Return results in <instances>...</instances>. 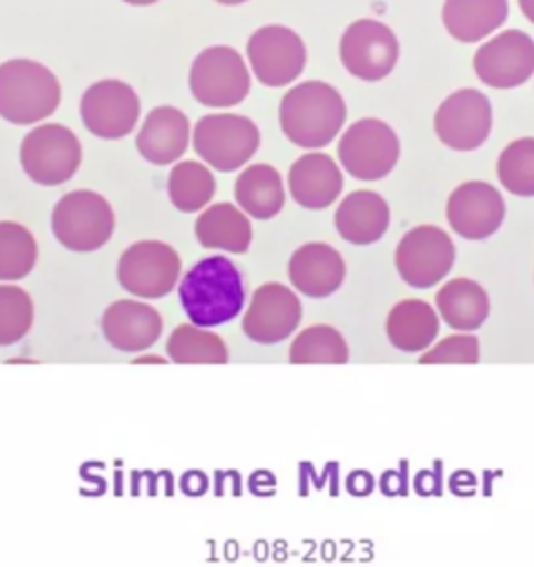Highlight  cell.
I'll use <instances>...</instances> for the list:
<instances>
[{
	"label": "cell",
	"mask_w": 534,
	"mask_h": 567,
	"mask_svg": "<svg viewBox=\"0 0 534 567\" xmlns=\"http://www.w3.org/2000/svg\"><path fill=\"white\" fill-rule=\"evenodd\" d=\"M245 278L225 256L198 260L181 280L178 299L196 328H218L234 321L245 308Z\"/></svg>",
	"instance_id": "1"
},
{
	"label": "cell",
	"mask_w": 534,
	"mask_h": 567,
	"mask_svg": "<svg viewBox=\"0 0 534 567\" xmlns=\"http://www.w3.org/2000/svg\"><path fill=\"white\" fill-rule=\"evenodd\" d=\"M348 107L343 96L324 81H308L292 87L279 107V123L286 138L304 150L330 145L343 130Z\"/></svg>",
	"instance_id": "2"
},
{
	"label": "cell",
	"mask_w": 534,
	"mask_h": 567,
	"mask_svg": "<svg viewBox=\"0 0 534 567\" xmlns=\"http://www.w3.org/2000/svg\"><path fill=\"white\" fill-rule=\"evenodd\" d=\"M61 96V81L48 65L30 59L0 65V118L8 123H43L59 110Z\"/></svg>",
	"instance_id": "3"
},
{
	"label": "cell",
	"mask_w": 534,
	"mask_h": 567,
	"mask_svg": "<svg viewBox=\"0 0 534 567\" xmlns=\"http://www.w3.org/2000/svg\"><path fill=\"white\" fill-rule=\"evenodd\" d=\"M114 209L101 194L76 189L65 194L52 212L57 240L72 251H96L114 234Z\"/></svg>",
	"instance_id": "4"
},
{
	"label": "cell",
	"mask_w": 534,
	"mask_h": 567,
	"mask_svg": "<svg viewBox=\"0 0 534 567\" xmlns=\"http://www.w3.org/2000/svg\"><path fill=\"white\" fill-rule=\"evenodd\" d=\"M83 163V145L79 136L61 125L48 123L25 134L21 143L23 172L39 185L57 187L72 181Z\"/></svg>",
	"instance_id": "5"
},
{
	"label": "cell",
	"mask_w": 534,
	"mask_h": 567,
	"mask_svg": "<svg viewBox=\"0 0 534 567\" xmlns=\"http://www.w3.org/2000/svg\"><path fill=\"white\" fill-rule=\"evenodd\" d=\"M196 154L218 172L240 169L260 147V132L240 114H207L194 125Z\"/></svg>",
	"instance_id": "6"
},
{
	"label": "cell",
	"mask_w": 534,
	"mask_h": 567,
	"mask_svg": "<svg viewBox=\"0 0 534 567\" xmlns=\"http://www.w3.org/2000/svg\"><path fill=\"white\" fill-rule=\"evenodd\" d=\"M249 87V70L234 48H207L192 63L189 92L205 107H234L247 99Z\"/></svg>",
	"instance_id": "7"
},
{
	"label": "cell",
	"mask_w": 534,
	"mask_h": 567,
	"mask_svg": "<svg viewBox=\"0 0 534 567\" xmlns=\"http://www.w3.org/2000/svg\"><path fill=\"white\" fill-rule=\"evenodd\" d=\"M401 143L397 132L379 121L363 118L350 125L339 141V161L357 181H381L399 163Z\"/></svg>",
	"instance_id": "8"
},
{
	"label": "cell",
	"mask_w": 534,
	"mask_h": 567,
	"mask_svg": "<svg viewBox=\"0 0 534 567\" xmlns=\"http://www.w3.org/2000/svg\"><path fill=\"white\" fill-rule=\"evenodd\" d=\"M456 249L448 231L437 225L412 227L397 245L394 265L410 288L428 290L454 267Z\"/></svg>",
	"instance_id": "9"
},
{
	"label": "cell",
	"mask_w": 534,
	"mask_h": 567,
	"mask_svg": "<svg viewBox=\"0 0 534 567\" xmlns=\"http://www.w3.org/2000/svg\"><path fill=\"white\" fill-rule=\"evenodd\" d=\"M247 61L260 85L286 87L304 74L308 50L295 30L286 25H265L249 37Z\"/></svg>",
	"instance_id": "10"
},
{
	"label": "cell",
	"mask_w": 534,
	"mask_h": 567,
	"mask_svg": "<svg viewBox=\"0 0 534 567\" xmlns=\"http://www.w3.org/2000/svg\"><path fill=\"white\" fill-rule=\"evenodd\" d=\"M141 116L136 90L123 81L105 79L90 85L81 99V118L90 134L103 141L130 136Z\"/></svg>",
	"instance_id": "11"
},
{
	"label": "cell",
	"mask_w": 534,
	"mask_h": 567,
	"mask_svg": "<svg viewBox=\"0 0 534 567\" xmlns=\"http://www.w3.org/2000/svg\"><path fill=\"white\" fill-rule=\"evenodd\" d=\"M181 276V258L161 240H141L125 249L119 262V282L143 299H161L172 292Z\"/></svg>",
	"instance_id": "12"
},
{
	"label": "cell",
	"mask_w": 534,
	"mask_h": 567,
	"mask_svg": "<svg viewBox=\"0 0 534 567\" xmlns=\"http://www.w3.org/2000/svg\"><path fill=\"white\" fill-rule=\"evenodd\" d=\"M343 68L368 83H377L392 74L399 61V41L394 32L372 19L352 23L339 43Z\"/></svg>",
	"instance_id": "13"
},
{
	"label": "cell",
	"mask_w": 534,
	"mask_h": 567,
	"mask_svg": "<svg viewBox=\"0 0 534 567\" xmlns=\"http://www.w3.org/2000/svg\"><path fill=\"white\" fill-rule=\"evenodd\" d=\"M434 132L450 150H479L492 132V105L487 96L476 90L450 94L434 114Z\"/></svg>",
	"instance_id": "14"
},
{
	"label": "cell",
	"mask_w": 534,
	"mask_h": 567,
	"mask_svg": "<svg viewBox=\"0 0 534 567\" xmlns=\"http://www.w3.org/2000/svg\"><path fill=\"white\" fill-rule=\"evenodd\" d=\"M301 317V301L290 288L281 282H265L251 297L243 317V332L254 343L275 346L297 332Z\"/></svg>",
	"instance_id": "15"
},
{
	"label": "cell",
	"mask_w": 534,
	"mask_h": 567,
	"mask_svg": "<svg viewBox=\"0 0 534 567\" xmlns=\"http://www.w3.org/2000/svg\"><path fill=\"white\" fill-rule=\"evenodd\" d=\"M474 72L492 90H514L534 74V41L521 30H507L474 54Z\"/></svg>",
	"instance_id": "16"
},
{
	"label": "cell",
	"mask_w": 534,
	"mask_h": 567,
	"mask_svg": "<svg viewBox=\"0 0 534 567\" xmlns=\"http://www.w3.org/2000/svg\"><path fill=\"white\" fill-rule=\"evenodd\" d=\"M445 216L461 238L485 240L503 225L505 200L490 183L468 181L450 194Z\"/></svg>",
	"instance_id": "17"
},
{
	"label": "cell",
	"mask_w": 534,
	"mask_h": 567,
	"mask_svg": "<svg viewBox=\"0 0 534 567\" xmlns=\"http://www.w3.org/2000/svg\"><path fill=\"white\" fill-rule=\"evenodd\" d=\"M288 274L301 295L310 299H328L343 286L346 260L332 245L308 243L292 254Z\"/></svg>",
	"instance_id": "18"
},
{
	"label": "cell",
	"mask_w": 534,
	"mask_h": 567,
	"mask_svg": "<svg viewBox=\"0 0 534 567\" xmlns=\"http://www.w3.org/2000/svg\"><path fill=\"white\" fill-rule=\"evenodd\" d=\"M189 145V118L172 107H154L136 136L138 154L152 165H172L176 163Z\"/></svg>",
	"instance_id": "19"
},
{
	"label": "cell",
	"mask_w": 534,
	"mask_h": 567,
	"mask_svg": "<svg viewBox=\"0 0 534 567\" xmlns=\"http://www.w3.org/2000/svg\"><path fill=\"white\" fill-rule=\"evenodd\" d=\"M292 198L306 209H326L343 192V174L337 161L328 154H306L292 167L288 176Z\"/></svg>",
	"instance_id": "20"
},
{
	"label": "cell",
	"mask_w": 534,
	"mask_h": 567,
	"mask_svg": "<svg viewBox=\"0 0 534 567\" xmlns=\"http://www.w3.org/2000/svg\"><path fill=\"white\" fill-rule=\"evenodd\" d=\"M163 321L158 312L145 303L119 301L103 317V334L112 348L121 352H141L158 341Z\"/></svg>",
	"instance_id": "21"
},
{
	"label": "cell",
	"mask_w": 534,
	"mask_h": 567,
	"mask_svg": "<svg viewBox=\"0 0 534 567\" xmlns=\"http://www.w3.org/2000/svg\"><path fill=\"white\" fill-rule=\"evenodd\" d=\"M337 231L352 245H372L381 240L390 227V207L383 196L370 189L348 194L337 214Z\"/></svg>",
	"instance_id": "22"
},
{
	"label": "cell",
	"mask_w": 534,
	"mask_h": 567,
	"mask_svg": "<svg viewBox=\"0 0 534 567\" xmlns=\"http://www.w3.org/2000/svg\"><path fill=\"white\" fill-rule=\"evenodd\" d=\"M507 21V0H445L443 25L459 43H479Z\"/></svg>",
	"instance_id": "23"
},
{
	"label": "cell",
	"mask_w": 534,
	"mask_h": 567,
	"mask_svg": "<svg viewBox=\"0 0 534 567\" xmlns=\"http://www.w3.org/2000/svg\"><path fill=\"white\" fill-rule=\"evenodd\" d=\"M386 334L392 348L401 352H425L439 337V315L425 301L405 299L390 310Z\"/></svg>",
	"instance_id": "24"
},
{
	"label": "cell",
	"mask_w": 534,
	"mask_h": 567,
	"mask_svg": "<svg viewBox=\"0 0 534 567\" xmlns=\"http://www.w3.org/2000/svg\"><path fill=\"white\" fill-rule=\"evenodd\" d=\"M234 196L245 214L258 220H270L286 205L284 178L273 165H249L236 178Z\"/></svg>",
	"instance_id": "25"
},
{
	"label": "cell",
	"mask_w": 534,
	"mask_h": 567,
	"mask_svg": "<svg viewBox=\"0 0 534 567\" xmlns=\"http://www.w3.org/2000/svg\"><path fill=\"white\" fill-rule=\"evenodd\" d=\"M437 312L452 330L474 332L490 317V299L476 280L461 276L437 292Z\"/></svg>",
	"instance_id": "26"
},
{
	"label": "cell",
	"mask_w": 534,
	"mask_h": 567,
	"mask_svg": "<svg viewBox=\"0 0 534 567\" xmlns=\"http://www.w3.org/2000/svg\"><path fill=\"white\" fill-rule=\"evenodd\" d=\"M196 238L207 249L245 254L251 245V225L240 207L216 203L198 216Z\"/></svg>",
	"instance_id": "27"
},
{
	"label": "cell",
	"mask_w": 534,
	"mask_h": 567,
	"mask_svg": "<svg viewBox=\"0 0 534 567\" xmlns=\"http://www.w3.org/2000/svg\"><path fill=\"white\" fill-rule=\"evenodd\" d=\"M167 194L178 212H201L216 194L214 174L203 163L181 161L167 176Z\"/></svg>",
	"instance_id": "28"
},
{
	"label": "cell",
	"mask_w": 534,
	"mask_h": 567,
	"mask_svg": "<svg viewBox=\"0 0 534 567\" xmlns=\"http://www.w3.org/2000/svg\"><path fill=\"white\" fill-rule=\"evenodd\" d=\"M348 359L350 350L346 339L330 326H312L304 330L290 348V361L297 365H343Z\"/></svg>",
	"instance_id": "29"
},
{
	"label": "cell",
	"mask_w": 534,
	"mask_h": 567,
	"mask_svg": "<svg viewBox=\"0 0 534 567\" xmlns=\"http://www.w3.org/2000/svg\"><path fill=\"white\" fill-rule=\"evenodd\" d=\"M39 258V247L28 227L14 220H0V280L28 276Z\"/></svg>",
	"instance_id": "30"
},
{
	"label": "cell",
	"mask_w": 534,
	"mask_h": 567,
	"mask_svg": "<svg viewBox=\"0 0 534 567\" xmlns=\"http://www.w3.org/2000/svg\"><path fill=\"white\" fill-rule=\"evenodd\" d=\"M167 354L174 363H227L223 339L196 326L176 328L167 341Z\"/></svg>",
	"instance_id": "31"
},
{
	"label": "cell",
	"mask_w": 534,
	"mask_h": 567,
	"mask_svg": "<svg viewBox=\"0 0 534 567\" xmlns=\"http://www.w3.org/2000/svg\"><path fill=\"white\" fill-rule=\"evenodd\" d=\"M496 176L510 194L532 198L534 196V138L512 141L499 156Z\"/></svg>",
	"instance_id": "32"
},
{
	"label": "cell",
	"mask_w": 534,
	"mask_h": 567,
	"mask_svg": "<svg viewBox=\"0 0 534 567\" xmlns=\"http://www.w3.org/2000/svg\"><path fill=\"white\" fill-rule=\"evenodd\" d=\"M32 299L12 286H0V348L19 343L32 328Z\"/></svg>",
	"instance_id": "33"
},
{
	"label": "cell",
	"mask_w": 534,
	"mask_h": 567,
	"mask_svg": "<svg viewBox=\"0 0 534 567\" xmlns=\"http://www.w3.org/2000/svg\"><path fill=\"white\" fill-rule=\"evenodd\" d=\"M423 365H439V363H461V365H474L479 363V339L470 332L452 334L430 348L421 359Z\"/></svg>",
	"instance_id": "34"
},
{
	"label": "cell",
	"mask_w": 534,
	"mask_h": 567,
	"mask_svg": "<svg viewBox=\"0 0 534 567\" xmlns=\"http://www.w3.org/2000/svg\"><path fill=\"white\" fill-rule=\"evenodd\" d=\"M518 8L523 12V17L534 25V0H518Z\"/></svg>",
	"instance_id": "35"
},
{
	"label": "cell",
	"mask_w": 534,
	"mask_h": 567,
	"mask_svg": "<svg viewBox=\"0 0 534 567\" xmlns=\"http://www.w3.org/2000/svg\"><path fill=\"white\" fill-rule=\"evenodd\" d=\"M123 3H127V6H136V8H147V6L158 3V0H123Z\"/></svg>",
	"instance_id": "36"
},
{
	"label": "cell",
	"mask_w": 534,
	"mask_h": 567,
	"mask_svg": "<svg viewBox=\"0 0 534 567\" xmlns=\"http://www.w3.org/2000/svg\"><path fill=\"white\" fill-rule=\"evenodd\" d=\"M216 3L232 8V6H243V3H247V0H216Z\"/></svg>",
	"instance_id": "37"
}]
</instances>
